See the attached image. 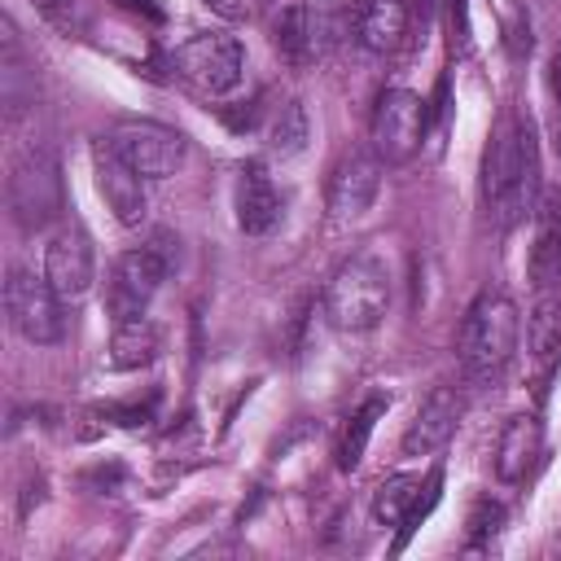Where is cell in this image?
Here are the masks:
<instances>
[{
	"label": "cell",
	"mask_w": 561,
	"mask_h": 561,
	"mask_svg": "<svg viewBox=\"0 0 561 561\" xmlns=\"http://www.w3.org/2000/svg\"><path fill=\"white\" fill-rule=\"evenodd\" d=\"M390 267L381 254H351L324 285V320L337 333H373L390 311Z\"/></svg>",
	"instance_id": "3"
},
{
	"label": "cell",
	"mask_w": 561,
	"mask_h": 561,
	"mask_svg": "<svg viewBox=\"0 0 561 561\" xmlns=\"http://www.w3.org/2000/svg\"><path fill=\"white\" fill-rule=\"evenodd\" d=\"M171 267H175V254H171V237L167 232H158L149 245H136V250L118 254L110 276H105V311H110V320L145 316Z\"/></svg>",
	"instance_id": "5"
},
{
	"label": "cell",
	"mask_w": 561,
	"mask_h": 561,
	"mask_svg": "<svg viewBox=\"0 0 561 561\" xmlns=\"http://www.w3.org/2000/svg\"><path fill=\"white\" fill-rule=\"evenodd\" d=\"M421 140H425V101L412 88H386L368 118V149L381 162L399 167L416 158Z\"/></svg>",
	"instance_id": "8"
},
{
	"label": "cell",
	"mask_w": 561,
	"mask_h": 561,
	"mask_svg": "<svg viewBox=\"0 0 561 561\" xmlns=\"http://www.w3.org/2000/svg\"><path fill=\"white\" fill-rule=\"evenodd\" d=\"M105 140H110V149H114L131 171H140L145 180H167V175H175V171L184 167V153H188L184 136H180L175 127H167V123H153V118H118Z\"/></svg>",
	"instance_id": "9"
},
{
	"label": "cell",
	"mask_w": 561,
	"mask_h": 561,
	"mask_svg": "<svg viewBox=\"0 0 561 561\" xmlns=\"http://www.w3.org/2000/svg\"><path fill=\"white\" fill-rule=\"evenodd\" d=\"M355 39L359 48L386 57L408 39V4L403 0H364L355 13Z\"/></svg>",
	"instance_id": "17"
},
{
	"label": "cell",
	"mask_w": 561,
	"mask_h": 561,
	"mask_svg": "<svg viewBox=\"0 0 561 561\" xmlns=\"http://www.w3.org/2000/svg\"><path fill=\"white\" fill-rule=\"evenodd\" d=\"M267 149L280 153V158H294L307 149V136H311V123H307V110L302 101H280L267 118Z\"/></svg>",
	"instance_id": "22"
},
{
	"label": "cell",
	"mask_w": 561,
	"mask_h": 561,
	"mask_svg": "<svg viewBox=\"0 0 561 561\" xmlns=\"http://www.w3.org/2000/svg\"><path fill=\"white\" fill-rule=\"evenodd\" d=\"M386 408H390L386 394H368V399L351 412V421H346V430H342V438H337V469H355V465L364 460V447H368V438H373V425H377V416H386Z\"/></svg>",
	"instance_id": "21"
},
{
	"label": "cell",
	"mask_w": 561,
	"mask_h": 561,
	"mask_svg": "<svg viewBox=\"0 0 561 561\" xmlns=\"http://www.w3.org/2000/svg\"><path fill=\"white\" fill-rule=\"evenodd\" d=\"M0 96L9 110H22L26 101H35V70H31L18 26L9 18L0 22Z\"/></svg>",
	"instance_id": "19"
},
{
	"label": "cell",
	"mask_w": 561,
	"mask_h": 561,
	"mask_svg": "<svg viewBox=\"0 0 561 561\" xmlns=\"http://www.w3.org/2000/svg\"><path fill=\"white\" fill-rule=\"evenodd\" d=\"M522 342V311L504 289H482L465 320H460V337H456V355L469 381H495Z\"/></svg>",
	"instance_id": "2"
},
{
	"label": "cell",
	"mask_w": 561,
	"mask_h": 561,
	"mask_svg": "<svg viewBox=\"0 0 561 561\" xmlns=\"http://www.w3.org/2000/svg\"><path fill=\"white\" fill-rule=\"evenodd\" d=\"M153 355H158V329L149 324V316L114 320V337H110V364L114 368H140Z\"/></svg>",
	"instance_id": "20"
},
{
	"label": "cell",
	"mask_w": 561,
	"mask_h": 561,
	"mask_svg": "<svg viewBox=\"0 0 561 561\" xmlns=\"http://www.w3.org/2000/svg\"><path fill=\"white\" fill-rule=\"evenodd\" d=\"M35 4H39L44 22L66 31V35H79L88 26V4L83 0H35Z\"/></svg>",
	"instance_id": "23"
},
{
	"label": "cell",
	"mask_w": 561,
	"mask_h": 561,
	"mask_svg": "<svg viewBox=\"0 0 561 561\" xmlns=\"http://www.w3.org/2000/svg\"><path fill=\"white\" fill-rule=\"evenodd\" d=\"M381 158L377 153H346L333 175H329V219L333 224H355L373 210L381 193Z\"/></svg>",
	"instance_id": "12"
},
{
	"label": "cell",
	"mask_w": 561,
	"mask_h": 561,
	"mask_svg": "<svg viewBox=\"0 0 561 561\" xmlns=\"http://www.w3.org/2000/svg\"><path fill=\"white\" fill-rule=\"evenodd\" d=\"M460 416H465V399L451 390V386H438L421 399L416 416L408 421L403 438H399V451L403 456H434L451 443V434L460 430Z\"/></svg>",
	"instance_id": "14"
},
{
	"label": "cell",
	"mask_w": 561,
	"mask_h": 561,
	"mask_svg": "<svg viewBox=\"0 0 561 561\" xmlns=\"http://www.w3.org/2000/svg\"><path fill=\"white\" fill-rule=\"evenodd\" d=\"M44 276H48V285L61 294V302H79V298L92 289V280H96V254H92L88 232L61 228V232L44 245Z\"/></svg>",
	"instance_id": "13"
},
{
	"label": "cell",
	"mask_w": 561,
	"mask_h": 561,
	"mask_svg": "<svg viewBox=\"0 0 561 561\" xmlns=\"http://www.w3.org/2000/svg\"><path fill=\"white\" fill-rule=\"evenodd\" d=\"M237 224L250 237H263L280 224V193L263 162H245L237 180Z\"/></svg>",
	"instance_id": "16"
},
{
	"label": "cell",
	"mask_w": 561,
	"mask_h": 561,
	"mask_svg": "<svg viewBox=\"0 0 561 561\" xmlns=\"http://www.w3.org/2000/svg\"><path fill=\"white\" fill-rule=\"evenodd\" d=\"M9 215L22 232H44L48 224L61 219L66 210V184H61V167L48 149H26L13 167H9Z\"/></svg>",
	"instance_id": "4"
},
{
	"label": "cell",
	"mask_w": 561,
	"mask_h": 561,
	"mask_svg": "<svg viewBox=\"0 0 561 561\" xmlns=\"http://www.w3.org/2000/svg\"><path fill=\"white\" fill-rule=\"evenodd\" d=\"M557 110V118H552V131H557V149H561V105H552Z\"/></svg>",
	"instance_id": "27"
},
{
	"label": "cell",
	"mask_w": 561,
	"mask_h": 561,
	"mask_svg": "<svg viewBox=\"0 0 561 561\" xmlns=\"http://www.w3.org/2000/svg\"><path fill=\"white\" fill-rule=\"evenodd\" d=\"M224 22H250V18H259V9H263V0H206Z\"/></svg>",
	"instance_id": "25"
},
{
	"label": "cell",
	"mask_w": 561,
	"mask_h": 561,
	"mask_svg": "<svg viewBox=\"0 0 561 561\" xmlns=\"http://www.w3.org/2000/svg\"><path fill=\"white\" fill-rule=\"evenodd\" d=\"M333 39H337V22L320 4H289V9H280L276 26H272V44L289 66L320 61L333 48Z\"/></svg>",
	"instance_id": "10"
},
{
	"label": "cell",
	"mask_w": 561,
	"mask_h": 561,
	"mask_svg": "<svg viewBox=\"0 0 561 561\" xmlns=\"http://www.w3.org/2000/svg\"><path fill=\"white\" fill-rule=\"evenodd\" d=\"M500 522H504V508H500V504H491V500H482V504L473 508V517H469V526H473L469 535H473V539H486V535H495V530H500Z\"/></svg>",
	"instance_id": "24"
},
{
	"label": "cell",
	"mask_w": 561,
	"mask_h": 561,
	"mask_svg": "<svg viewBox=\"0 0 561 561\" xmlns=\"http://www.w3.org/2000/svg\"><path fill=\"white\" fill-rule=\"evenodd\" d=\"M478 193L495 228L522 224L539 202V136L530 114L504 110L482 149Z\"/></svg>",
	"instance_id": "1"
},
{
	"label": "cell",
	"mask_w": 561,
	"mask_h": 561,
	"mask_svg": "<svg viewBox=\"0 0 561 561\" xmlns=\"http://www.w3.org/2000/svg\"><path fill=\"white\" fill-rule=\"evenodd\" d=\"M539 456H543V425H539V416L535 412L508 416L504 430H500V438H495V456H491L495 478L513 486V482H522L535 469Z\"/></svg>",
	"instance_id": "15"
},
{
	"label": "cell",
	"mask_w": 561,
	"mask_h": 561,
	"mask_svg": "<svg viewBox=\"0 0 561 561\" xmlns=\"http://www.w3.org/2000/svg\"><path fill=\"white\" fill-rule=\"evenodd\" d=\"M430 486V482H425ZM421 478H412V473H394V478H386L377 491H373V517L381 522V526H412L430 504H434V491L421 500Z\"/></svg>",
	"instance_id": "18"
},
{
	"label": "cell",
	"mask_w": 561,
	"mask_h": 561,
	"mask_svg": "<svg viewBox=\"0 0 561 561\" xmlns=\"http://www.w3.org/2000/svg\"><path fill=\"white\" fill-rule=\"evenodd\" d=\"M171 70L197 88L202 96H224L241 83V70H245V53H241V39L237 35H224V31H197L188 35L184 44H175L171 53Z\"/></svg>",
	"instance_id": "7"
},
{
	"label": "cell",
	"mask_w": 561,
	"mask_h": 561,
	"mask_svg": "<svg viewBox=\"0 0 561 561\" xmlns=\"http://www.w3.org/2000/svg\"><path fill=\"white\" fill-rule=\"evenodd\" d=\"M548 92H552V105H561V48L548 57Z\"/></svg>",
	"instance_id": "26"
},
{
	"label": "cell",
	"mask_w": 561,
	"mask_h": 561,
	"mask_svg": "<svg viewBox=\"0 0 561 561\" xmlns=\"http://www.w3.org/2000/svg\"><path fill=\"white\" fill-rule=\"evenodd\" d=\"M4 316L13 324L18 337H26L31 346H53L66 337V302L61 294L48 285V276L31 272V267H9L4 276Z\"/></svg>",
	"instance_id": "6"
},
{
	"label": "cell",
	"mask_w": 561,
	"mask_h": 561,
	"mask_svg": "<svg viewBox=\"0 0 561 561\" xmlns=\"http://www.w3.org/2000/svg\"><path fill=\"white\" fill-rule=\"evenodd\" d=\"M92 175H96V193L105 197V206L114 210V219H118L123 228L145 224V215H149L145 175L131 171V167L110 149V140H96V145H92Z\"/></svg>",
	"instance_id": "11"
}]
</instances>
